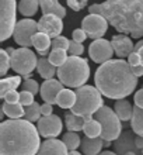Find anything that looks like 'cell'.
<instances>
[{
	"label": "cell",
	"mask_w": 143,
	"mask_h": 155,
	"mask_svg": "<svg viewBox=\"0 0 143 155\" xmlns=\"http://www.w3.org/2000/svg\"><path fill=\"white\" fill-rule=\"evenodd\" d=\"M128 64L131 65V68H135V66L142 65V62H140V57H139V54H138V52L131 54V57L128 58Z\"/></svg>",
	"instance_id": "41"
},
{
	"label": "cell",
	"mask_w": 143,
	"mask_h": 155,
	"mask_svg": "<svg viewBox=\"0 0 143 155\" xmlns=\"http://www.w3.org/2000/svg\"><path fill=\"white\" fill-rule=\"evenodd\" d=\"M67 54H66V51H63V49H52L51 51V54H49V62L52 64L53 66H58V68H61L63 64H65L66 61H67Z\"/></svg>",
	"instance_id": "32"
},
{
	"label": "cell",
	"mask_w": 143,
	"mask_h": 155,
	"mask_svg": "<svg viewBox=\"0 0 143 155\" xmlns=\"http://www.w3.org/2000/svg\"><path fill=\"white\" fill-rule=\"evenodd\" d=\"M38 7H39V2H35V0H23V2H18V12L25 17H31L35 16Z\"/></svg>",
	"instance_id": "29"
},
{
	"label": "cell",
	"mask_w": 143,
	"mask_h": 155,
	"mask_svg": "<svg viewBox=\"0 0 143 155\" xmlns=\"http://www.w3.org/2000/svg\"><path fill=\"white\" fill-rule=\"evenodd\" d=\"M25 109V114H24V120L30 123H35V121H39L42 117L41 114V106L38 104V103H34L31 106L28 107H24Z\"/></svg>",
	"instance_id": "31"
},
{
	"label": "cell",
	"mask_w": 143,
	"mask_h": 155,
	"mask_svg": "<svg viewBox=\"0 0 143 155\" xmlns=\"http://www.w3.org/2000/svg\"><path fill=\"white\" fill-rule=\"evenodd\" d=\"M3 114L10 117V120H21V117L25 114V109H24V106H21L20 103H17V104L4 103L3 104Z\"/></svg>",
	"instance_id": "27"
},
{
	"label": "cell",
	"mask_w": 143,
	"mask_h": 155,
	"mask_svg": "<svg viewBox=\"0 0 143 155\" xmlns=\"http://www.w3.org/2000/svg\"><path fill=\"white\" fill-rule=\"evenodd\" d=\"M142 48H143V40H139V41H138V42L135 44V52H139Z\"/></svg>",
	"instance_id": "47"
},
{
	"label": "cell",
	"mask_w": 143,
	"mask_h": 155,
	"mask_svg": "<svg viewBox=\"0 0 143 155\" xmlns=\"http://www.w3.org/2000/svg\"><path fill=\"white\" fill-rule=\"evenodd\" d=\"M38 33V23L31 18H23L17 21L16 30L13 34V38L21 48L33 47V38Z\"/></svg>",
	"instance_id": "9"
},
{
	"label": "cell",
	"mask_w": 143,
	"mask_h": 155,
	"mask_svg": "<svg viewBox=\"0 0 143 155\" xmlns=\"http://www.w3.org/2000/svg\"><path fill=\"white\" fill-rule=\"evenodd\" d=\"M4 102L6 103H10V104H17V103H20V93L18 92H10V93L4 97Z\"/></svg>",
	"instance_id": "40"
},
{
	"label": "cell",
	"mask_w": 143,
	"mask_h": 155,
	"mask_svg": "<svg viewBox=\"0 0 143 155\" xmlns=\"http://www.w3.org/2000/svg\"><path fill=\"white\" fill-rule=\"evenodd\" d=\"M90 76V66L84 58L69 57L67 61L58 68V79L62 85L67 87H82L86 86V82Z\"/></svg>",
	"instance_id": "4"
},
{
	"label": "cell",
	"mask_w": 143,
	"mask_h": 155,
	"mask_svg": "<svg viewBox=\"0 0 143 155\" xmlns=\"http://www.w3.org/2000/svg\"><path fill=\"white\" fill-rule=\"evenodd\" d=\"M10 66H11V58L7 55L6 49H0V75L4 76Z\"/></svg>",
	"instance_id": "33"
},
{
	"label": "cell",
	"mask_w": 143,
	"mask_h": 155,
	"mask_svg": "<svg viewBox=\"0 0 143 155\" xmlns=\"http://www.w3.org/2000/svg\"><path fill=\"white\" fill-rule=\"evenodd\" d=\"M70 41L66 37H56L52 40V49H63V51H69Z\"/></svg>",
	"instance_id": "34"
},
{
	"label": "cell",
	"mask_w": 143,
	"mask_h": 155,
	"mask_svg": "<svg viewBox=\"0 0 143 155\" xmlns=\"http://www.w3.org/2000/svg\"><path fill=\"white\" fill-rule=\"evenodd\" d=\"M115 52L111 41L104 40V38L93 41L89 47V55H90L91 61L95 62V64H100V65L110 62Z\"/></svg>",
	"instance_id": "11"
},
{
	"label": "cell",
	"mask_w": 143,
	"mask_h": 155,
	"mask_svg": "<svg viewBox=\"0 0 143 155\" xmlns=\"http://www.w3.org/2000/svg\"><path fill=\"white\" fill-rule=\"evenodd\" d=\"M142 155H143V151H142Z\"/></svg>",
	"instance_id": "53"
},
{
	"label": "cell",
	"mask_w": 143,
	"mask_h": 155,
	"mask_svg": "<svg viewBox=\"0 0 143 155\" xmlns=\"http://www.w3.org/2000/svg\"><path fill=\"white\" fill-rule=\"evenodd\" d=\"M101 16L123 35L143 37L142 0H108L101 3Z\"/></svg>",
	"instance_id": "3"
},
{
	"label": "cell",
	"mask_w": 143,
	"mask_h": 155,
	"mask_svg": "<svg viewBox=\"0 0 143 155\" xmlns=\"http://www.w3.org/2000/svg\"><path fill=\"white\" fill-rule=\"evenodd\" d=\"M67 7H70L73 12H80L84 7H87V0H80V2H76V0H67Z\"/></svg>",
	"instance_id": "38"
},
{
	"label": "cell",
	"mask_w": 143,
	"mask_h": 155,
	"mask_svg": "<svg viewBox=\"0 0 143 155\" xmlns=\"http://www.w3.org/2000/svg\"><path fill=\"white\" fill-rule=\"evenodd\" d=\"M94 82L101 94L115 100L128 97L138 86V78L125 59H111L100 65L95 71Z\"/></svg>",
	"instance_id": "1"
},
{
	"label": "cell",
	"mask_w": 143,
	"mask_h": 155,
	"mask_svg": "<svg viewBox=\"0 0 143 155\" xmlns=\"http://www.w3.org/2000/svg\"><path fill=\"white\" fill-rule=\"evenodd\" d=\"M74 92H76L77 99H76V104L70 113L84 117L87 120V118H91V116H94L101 107H104L101 92L94 86H82Z\"/></svg>",
	"instance_id": "5"
},
{
	"label": "cell",
	"mask_w": 143,
	"mask_h": 155,
	"mask_svg": "<svg viewBox=\"0 0 143 155\" xmlns=\"http://www.w3.org/2000/svg\"><path fill=\"white\" fill-rule=\"evenodd\" d=\"M23 90H25V92H30V93H33L34 96L41 90V87L38 86L37 81L35 79H27V81L23 83Z\"/></svg>",
	"instance_id": "35"
},
{
	"label": "cell",
	"mask_w": 143,
	"mask_h": 155,
	"mask_svg": "<svg viewBox=\"0 0 143 155\" xmlns=\"http://www.w3.org/2000/svg\"><path fill=\"white\" fill-rule=\"evenodd\" d=\"M6 52H7V55H8V57L11 58L13 55H14V52H16V49H14V48H11V47H8V48L6 49Z\"/></svg>",
	"instance_id": "48"
},
{
	"label": "cell",
	"mask_w": 143,
	"mask_h": 155,
	"mask_svg": "<svg viewBox=\"0 0 143 155\" xmlns=\"http://www.w3.org/2000/svg\"><path fill=\"white\" fill-rule=\"evenodd\" d=\"M38 61L39 59L37 55L30 48H18L11 57V69L16 71L18 75L28 76L34 72V69H37Z\"/></svg>",
	"instance_id": "8"
},
{
	"label": "cell",
	"mask_w": 143,
	"mask_h": 155,
	"mask_svg": "<svg viewBox=\"0 0 143 155\" xmlns=\"http://www.w3.org/2000/svg\"><path fill=\"white\" fill-rule=\"evenodd\" d=\"M39 7H41L44 16H56L59 18H63L66 16V8L59 2H55V0L39 2Z\"/></svg>",
	"instance_id": "18"
},
{
	"label": "cell",
	"mask_w": 143,
	"mask_h": 155,
	"mask_svg": "<svg viewBox=\"0 0 143 155\" xmlns=\"http://www.w3.org/2000/svg\"><path fill=\"white\" fill-rule=\"evenodd\" d=\"M114 111L117 113L121 121H129V120H132V116H133V107L126 99L117 100L114 104Z\"/></svg>",
	"instance_id": "21"
},
{
	"label": "cell",
	"mask_w": 143,
	"mask_h": 155,
	"mask_svg": "<svg viewBox=\"0 0 143 155\" xmlns=\"http://www.w3.org/2000/svg\"><path fill=\"white\" fill-rule=\"evenodd\" d=\"M133 102H135V107H139L143 110V87L139 89L133 96Z\"/></svg>",
	"instance_id": "42"
},
{
	"label": "cell",
	"mask_w": 143,
	"mask_h": 155,
	"mask_svg": "<svg viewBox=\"0 0 143 155\" xmlns=\"http://www.w3.org/2000/svg\"><path fill=\"white\" fill-rule=\"evenodd\" d=\"M87 37H89V35H87L86 31H84L83 28H76L73 33H72V38H73V41H76V42H79V44H82Z\"/></svg>",
	"instance_id": "39"
},
{
	"label": "cell",
	"mask_w": 143,
	"mask_h": 155,
	"mask_svg": "<svg viewBox=\"0 0 143 155\" xmlns=\"http://www.w3.org/2000/svg\"><path fill=\"white\" fill-rule=\"evenodd\" d=\"M17 6L16 2L4 0L0 2V41H6L14 34L17 21Z\"/></svg>",
	"instance_id": "7"
},
{
	"label": "cell",
	"mask_w": 143,
	"mask_h": 155,
	"mask_svg": "<svg viewBox=\"0 0 143 155\" xmlns=\"http://www.w3.org/2000/svg\"><path fill=\"white\" fill-rule=\"evenodd\" d=\"M136 137L138 135L133 131H123L122 134L119 135V138L117 141H114L115 152L118 155H126L128 152H135L138 155L142 154V151H139L138 147H136Z\"/></svg>",
	"instance_id": "14"
},
{
	"label": "cell",
	"mask_w": 143,
	"mask_h": 155,
	"mask_svg": "<svg viewBox=\"0 0 143 155\" xmlns=\"http://www.w3.org/2000/svg\"><path fill=\"white\" fill-rule=\"evenodd\" d=\"M39 148V133L33 123L24 118L2 121L0 155H37Z\"/></svg>",
	"instance_id": "2"
},
{
	"label": "cell",
	"mask_w": 143,
	"mask_h": 155,
	"mask_svg": "<svg viewBox=\"0 0 143 155\" xmlns=\"http://www.w3.org/2000/svg\"><path fill=\"white\" fill-rule=\"evenodd\" d=\"M84 52V47L82 44H79L76 41H70V47H69V54L70 57H80Z\"/></svg>",
	"instance_id": "36"
},
{
	"label": "cell",
	"mask_w": 143,
	"mask_h": 155,
	"mask_svg": "<svg viewBox=\"0 0 143 155\" xmlns=\"http://www.w3.org/2000/svg\"><path fill=\"white\" fill-rule=\"evenodd\" d=\"M67 148L63 144V141H59L56 138L45 140L41 144V148L37 155H67Z\"/></svg>",
	"instance_id": "17"
},
{
	"label": "cell",
	"mask_w": 143,
	"mask_h": 155,
	"mask_svg": "<svg viewBox=\"0 0 143 155\" xmlns=\"http://www.w3.org/2000/svg\"><path fill=\"white\" fill-rule=\"evenodd\" d=\"M83 131L89 138H100L102 134V126L95 118H87Z\"/></svg>",
	"instance_id": "26"
},
{
	"label": "cell",
	"mask_w": 143,
	"mask_h": 155,
	"mask_svg": "<svg viewBox=\"0 0 143 155\" xmlns=\"http://www.w3.org/2000/svg\"><path fill=\"white\" fill-rule=\"evenodd\" d=\"M62 120L61 117L52 114L48 117H41V120L37 123V128L39 135L45 137L46 140H52L62 133Z\"/></svg>",
	"instance_id": "12"
},
{
	"label": "cell",
	"mask_w": 143,
	"mask_h": 155,
	"mask_svg": "<svg viewBox=\"0 0 143 155\" xmlns=\"http://www.w3.org/2000/svg\"><path fill=\"white\" fill-rule=\"evenodd\" d=\"M82 151L84 155H100L101 154V150L104 147V140L100 137V138H89V137H84L82 140Z\"/></svg>",
	"instance_id": "19"
},
{
	"label": "cell",
	"mask_w": 143,
	"mask_h": 155,
	"mask_svg": "<svg viewBox=\"0 0 143 155\" xmlns=\"http://www.w3.org/2000/svg\"><path fill=\"white\" fill-rule=\"evenodd\" d=\"M108 21L105 17L98 16V14H89L83 18L82 21V28L86 31V34L93 40H101L102 35L107 33L108 30Z\"/></svg>",
	"instance_id": "10"
},
{
	"label": "cell",
	"mask_w": 143,
	"mask_h": 155,
	"mask_svg": "<svg viewBox=\"0 0 143 155\" xmlns=\"http://www.w3.org/2000/svg\"><path fill=\"white\" fill-rule=\"evenodd\" d=\"M33 45L41 57H49V48H52V38L42 33H37L33 38Z\"/></svg>",
	"instance_id": "20"
},
{
	"label": "cell",
	"mask_w": 143,
	"mask_h": 155,
	"mask_svg": "<svg viewBox=\"0 0 143 155\" xmlns=\"http://www.w3.org/2000/svg\"><path fill=\"white\" fill-rule=\"evenodd\" d=\"M34 94L30 93V92H25V90H23L20 93V104L24 107H28L31 106V104H34Z\"/></svg>",
	"instance_id": "37"
},
{
	"label": "cell",
	"mask_w": 143,
	"mask_h": 155,
	"mask_svg": "<svg viewBox=\"0 0 143 155\" xmlns=\"http://www.w3.org/2000/svg\"><path fill=\"white\" fill-rule=\"evenodd\" d=\"M67 155H82L80 152H77V151H69V154Z\"/></svg>",
	"instance_id": "51"
},
{
	"label": "cell",
	"mask_w": 143,
	"mask_h": 155,
	"mask_svg": "<svg viewBox=\"0 0 143 155\" xmlns=\"http://www.w3.org/2000/svg\"><path fill=\"white\" fill-rule=\"evenodd\" d=\"M62 141H63V144L66 145V148L69 151H76L79 145H82V140H80L79 134L77 133H72V131L65 133L63 137H62Z\"/></svg>",
	"instance_id": "30"
},
{
	"label": "cell",
	"mask_w": 143,
	"mask_h": 155,
	"mask_svg": "<svg viewBox=\"0 0 143 155\" xmlns=\"http://www.w3.org/2000/svg\"><path fill=\"white\" fill-rule=\"evenodd\" d=\"M37 71H38V74H39V76L44 78L45 81H51V79H53L55 74H58L56 66H53L52 64L49 62L48 58H39Z\"/></svg>",
	"instance_id": "24"
},
{
	"label": "cell",
	"mask_w": 143,
	"mask_h": 155,
	"mask_svg": "<svg viewBox=\"0 0 143 155\" xmlns=\"http://www.w3.org/2000/svg\"><path fill=\"white\" fill-rule=\"evenodd\" d=\"M126 155H138V154H135V152H128Z\"/></svg>",
	"instance_id": "52"
},
{
	"label": "cell",
	"mask_w": 143,
	"mask_h": 155,
	"mask_svg": "<svg viewBox=\"0 0 143 155\" xmlns=\"http://www.w3.org/2000/svg\"><path fill=\"white\" fill-rule=\"evenodd\" d=\"M94 118L102 126V134L101 138L104 141L112 143L119 138V135L122 134V126H121V120L117 116L111 107L104 106L94 114Z\"/></svg>",
	"instance_id": "6"
},
{
	"label": "cell",
	"mask_w": 143,
	"mask_h": 155,
	"mask_svg": "<svg viewBox=\"0 0 143 155\" xmlns=\"http://www.w3.org/2000/svg\"><path fill=\"white\" fill-rule=\"evenodd\" d=\"M132 131L138 137H143V110L139 107H133V116L131 120Z\"/></svg>",
	"instance_id": "28"
},
{
	"label": "cell",
	"mask_w": 143,
	"mask_h": 155,
	"mask_svg": "<svg viewBox=\"0 0 143 155\" xmlns=\"http://www.w3.org/2000/svg\"><path fill=\"white\" fill-rule=\"evenodd\" d=\"M62 90H63V85L61 82L56 79H51V81H44V83L41 85L39 94L45 103L53 104V103H56L58 96Z\"/></svg>",
	"instance_id": "16"
},
{
	"label": "cell",
	"mask_w": 143,
	"mask_h": 155,
	"mask_svg": "<svg viewBox=\"0 0 143 155\" xmlns=\"http://www.w3.org/2000/svg\"><path fill=\"white\" fill-rule=\"evenodd\" d=\"M76 99H77L76 92H73L70 89H63L59 93V96H58L56 104L61 109H70L72 110L74 107V104H76Z\"/></svg>",
	"instance_id": "23"
},
{
	"label": "cell",
	"mask_w": 143,
	"mask_h": 155,
	"mask_svg": "<svg viewBox=\"0 0 143 155\" xmlns=\"http://www.w3.org/2000/svg\"><path fill=\"white\" fill-rule=\"evenodd\" d=\"M62 30H63L62 18L56 16H42L38 21V33L45 34L52 40L61 37Z\"/></svg>",
	"instance_id": "13"
},
{
	"label": "cell",
	"mask_w": 143,
	"mask_h": 155,
	"mask_svg": "<svg viewBox=\"0 0 143 155\" xmlns=\"http://www.w3.org/2000/svg\"><path fill=\"white\" fill-rule=\"evenodd\" d=\"M20 85H21V78L20 76L3 78V79L0 81V97L4 99L10 92H14Z\"/></svg>",
	"instance_id": "22"
},
{
	"label": "cell",
	"mask_w": 143,
	"mask_h": 155,
	"mask_svg": "<svg viewBox=\"0 0 143 155\" xmlns=\"http://www.w3.org/2000/svg\"><path fill=\"white\" fill-rule=\"evenodd\" d=\"M132 71H133V74H135V76H136V78L143 76V65L135 66V68H132Z\"/></svg>",
	"instance_id": "45"
},
{
	"label": "cell",
	"mask_w": 143,
	"mask_h": 155,
	"mask_svg": "<svg viewBox=\"0 0 143 155\" xmlns=\"http://www.w3.org/2000/svg\"><path fill=\"white\" fill-rule=\"evenodd\" d=\"M100 155H118L117 152H112V151H102Z\"/></svg>",
	"instance_id": "49"
},
{
	"label": "cell",
	"mask_w": 143,
	"mask_h": 155,
	"mask_svg": "<svg viewBox=\"0 0 143 155\" xmlns=\"http://www.w3.org/2000/svg\"><path fill=\"white\" fill-rule=\"evenodd\" d=\"M89 13L90 14H98L101 16V3H94L89 7Z\"/></svg>",
	"instance_id": "44"
},
{
	"label": "cell",
	"mask_w": 143,
	"mask_h": 155,
	"mask_svg": "<svg viewBox=\"0 0 143 155\" xmlns=\"http://www.w3.org/2000/svg\"><path fill=\"white\" fill-rule=\"evenodd\" d=\"M65 124L67 127V130L72 131V133H77V131H82L84 128V124H86V118L80 117V116H76L73 113H66L65 114Z\"/></svg>",
	"instance_id": "25"
},
{
	"label": "cell",
	"mask_w": 143,
	"mask_h": 155,
	"mask_svg": "<svg viewBox=\"0 0 143 155\" xmlns=\"http://www.w3.org/2000/svg\"><path fill=\"white\" fill-rule=\"evenodd\" d=\"M136 147L139 151H143V137H136Z\"/></svg>",
	"instance_id": "46"
},
{
	"label": "cell",
	"mask_w": 143,
	"mask_h": 155,
	"mask_svg": "<svg viewBox=\"0 0 143 155\" xmlns=\"http://www.w3.org/2000/svg\"><path fill=\"white\" fill-rule=\"evenodd\" d=\"M138 54H139V57H140V62H142V65H143V48L140 49V51H139Z\"/></svg>",
	"instance_id": "50"
},
{
	"label": "cell",
	"mask_w": 143,
	"mask_h": 155,
	"mask_svg": "<svg viewBox=\"0 0 143 155\" xmlns=\"http://www.w3.org/2000/svg\"><path fill=\"white\" fill-rule=\"evenodd\" d=\"M52 111H53L52 104H49V103H44V104H41V114H42V117L52 116Z\"/></svg>",
	"instance_id": "43"
},
{
	"label": "cell",
	"mask_w": 143,
	"mask_h": 155,
	"mask_svg": "<svg viewBox=\"0 0 143 155\" xmlns=\"http://www.w3.org/2000/svg\"><path fill=\"white\" fill-rule=\"evenodd\" d=\"M112 48H114L115 55L118 57V59H123V58H129L131 54L135 52V45L132 42V40L128 35L123 34H117L111 40Z\"/></svg>",
	"instance_id": "15"
}]
</instances>
